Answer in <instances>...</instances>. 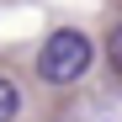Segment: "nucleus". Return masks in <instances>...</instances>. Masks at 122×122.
<instances>
[{
  "instance_id": "obj_2",
  "label": "nucleus",
  "mask_w": 122,
  "mask_h": 122,
  "mask_svg": "<svg viewBox=\"0 0 122 122\" xmlns=\"http://www.w3.org/2000/svg\"><path fill=\"white\" fill-rule=\"evenodd\" d=\"M16 112H21V90L0 74V122H16Z\"/></svg>"
},
{
  "instance_id": "obj_1",
  "label": "nucleus",
  "mask_w": 122,
  "mask_h": 122,
  "mask_svg": "<svg viewBox=\"0 0 122 122\" xmlns=\"http://www.w3.org/2000/svg\"><path fill=\"white\" fill-rule=\"evenodd\" d=\"M90 58H96V48H90L85 32L80 27H58V32H48V43L37 48V74H43L48 85H74V80H85Z\"/></svg>"
},
{
  "instance_id": "obj_3",
  "label": "nucleus",
  "mask_w": 122,
  "mask_h": 122,
  "mask_svg": "<svg viewBox=\"0 0 122 122\" xmlns=\"http://www.w3.org/2000/svg\"><path fill=\"white\" fill-rule=\"evenodd\" d=\"M106 53H112V69L122 74V21L112 27V37H106Z\"/></svg>"
}]
</instances>
